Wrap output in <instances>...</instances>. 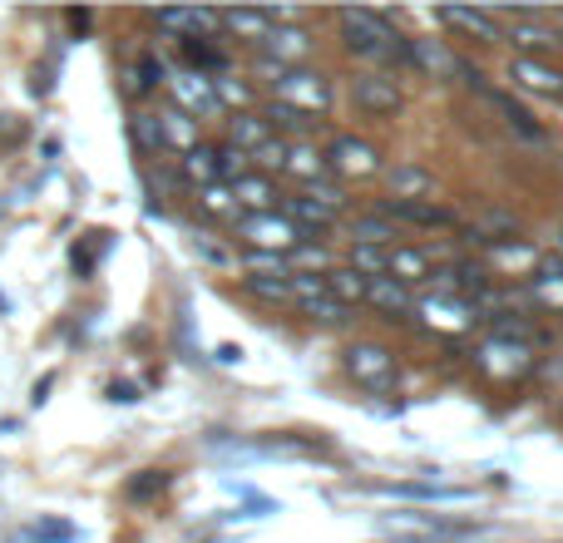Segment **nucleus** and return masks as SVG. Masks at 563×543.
<instances>
[{"label": "nucleus", "instance_id": "nucleus-37", "mask_svg": "<svg viewBox=\"0 0 563 543\" xmlns=\"http://www.w3.org/2000/svg\"><path fill=\"white\" fill-rule=\"evenodd\" d=\"M35 539H45V543H65V539H69V524H40V529H35Z\"/></svg>", "mask_w": 563, "mask_h": 543}, {"label": "nucleus", "instance_id": "nucleus-8", "mask_svg": "<svg viewBox=\"0 0 563 543\" xmlns=\"http://www.w3.org/2000/svg\"><path fill=\"white\" fill-rule=\"evenodd\" d=\"M263 55H273V59H282V65L297 69V59L311 55V35L307 30H297V25H273L263 35Z\"/></svg>", "mask_w": 563, "mask_h": 543}, {"label": "nucleus", "instance_id": "nucleus-21", "mask_svg": "<svg viewBox=\"0 0 563 543\" xmlns=\"http://www.w3.org/2000/svg\"><path fill=\"white\" fill-rule=\"evenodd\" d=\"M263 119H267V129H273V134H277V129L297 134V144L311 134V129H317V119L301 114V109H291V104H282V99H273V104H267V114H263Z\"/></svg>", "mask_w": 563, "mask_h": 543}, {"label": "nucleus", "instance_id": "nucleus-19", "mask_svg": "<svg viewBox=\"0 0 563 543\" xmlns=\"http://www.w3.org/2000/svg\"><path fill=\"white\" fill-rule=\"evenodd\" d=\"M327 297H336L341 307H356V301H366V277L361 272H351V267H331L327 272Z\"/></svg>", "mask_w": 563, "mask_h": 543}, {"label": "nucleus", "instance_id": "nucleus-6", "mask_svg": "<svg viewBox=\"0 0 563 543\" xmlns=\"http://www.w3.org/2000/svg\"><path fill=\"white\" fill-rule=\"evenodd\" d=\"M341 366H346V376H356L366 390L396 386V361H390V351H380V346H346Z\"/></svg>", "mask_w": 563, "mask_h": 543}, {"label": "nucleus", "instance_id": "nucleus-23", "mask_svg": "<svg viewBox=\"0 0 563 543\" xmlns=\"http://www.w3.org/2000/svg\"><path fill=\"white\" fill-rule=\"evenodd\" d=\"M287 168L291 174H301V184H321V178H327V158H321L311 144H291L287 148Z\"/></svg>", "mask_w": 563, "mask_h": 543}, {"label": "nucleus", "instance_id": "nucleus-36", "mask_svg": "<svg viewBox=\"0 0 563 543\" xmlns=\"http://www.w3.org/2000/svg\"><path fill=\"white\" fill-rule=\"evenodd\" d=\"M198 253H203V257H208V263H218V267H223V263H228L223 243H208V233H198Z\"/></svg>", "mask_w": 563, "mask_h": 543}, {"label": "nucleus", "instance_id": "nucleus-5", "mask_svg": "<svg viewBox=\"0 0 563 543\" xmlns=\"http://www.w3.org/2000/svg\"><path fill=\"white\" fill-rule=\"evenodd\" d=\"M277 99L291 109H301V114H311V119H321L331 109V89L317 69H287V75L277 79Z\"/></svg>", "mask_w": 563, "mask_h": 543}, {"label": "nucleus", "instance_id": "nucleus-31", "mask_svg": "<svg viewBox=\"0 0 563 543\" xmlns=\"http://www.w3.org/2000/svg\"><path fill=\"white\" fill-rule=\"evenodd\" d=\"M247 291H253V297H263V301H291L287 277H247Z\"/></svg>", "mask_w": 563, "mask_h": 543}, {"label": "nucleus", "instance_id": "nucleus-25", "mask_svg": "<svg viewBox=\"0 0 563 543\" xmlns=\"http://www.w3.org/2000/svg\"><path fill=\"white\" fill-rule=\"evenodd\" d=\"M223 25L238 30V35H247V40H263L267 30H273V15H267V10H228Z\"/></svg>", "mask_w": 563, "mask_h": 543}, {"label": "nucleus", "instance_id": "nucleus-35", "mask_svg": "<svg viewBox=\"0 0 563 543\" xmlns=\"http://www.w3.org/2000/svg\"><path fill=\"white\" fill-rule=\"evenodd\" d=\"M134 134H139V144H144V154H164V144H158V124H154V114H139Z\"/></svg>", "mask_w": 563, "mask_h": 543}, {"label": "nucleus", "instance_id": "nucleus-40", "mask_svg": "<svg viewBox=\"0 0 563 543\" xmlns=\"http://www.w3.org/2000/svg\"><path fill=\"white\" fill-rule=\"evenodd\" d=\"M218 543H223V539H218Z\"/></svg>", "mask_w": 563, "mask_h": 543}, {"label": "nucleus", "instance_id": "nucleus-28", "mask_svg": "<svg viewBox=\"0 0 563 543\" xmlns=\"http://www.w3.org/2000/svg\"><path fill=\"white\" fill-rule=\"evenodd\" d=\"M351 272H361V277H386V272H390V253H386V247H351Z\"/></svg>", "mask_w": 563, "mask_h": 543}, {"label": "nucleus", "instance_id": "nucleus-32", "mask_svg": "<svg viewBox=\"0 0 563 543\" xmlns=\"http://www.w3.org/2000/svg\"><path fill=\"white\" fill-rule=\"evenodd\" d=\"M247 272H253V277H282V272H287V257L282 253H247Z\"/></svg>", "mask_w": 563, "mask_h": 543}, {"label": "nucleus", "instance_id": "nucleus-26", "mask_svg": "<svg viewBox=\"0 0 563 543\" xmlns=\"http://www.w3.org/2000/svg\"><path fill=\"white\" fill-rule=\"evenodd\" d=\"M301 311H307L311 321H321V326H341V321H351V311L341 307L336 297H327V291H321V297H307V301H297Z\"/></svg>", "mask_w": 563, "mask_h": 543}, {"label": "nucleus", "instance_id": "nucleus-38", "mask_svg": "<svg viewBox=\"0 0 563 543\" xmlns=\"http://www.w3.org/2000/svg\"><path fill=\"white\" fill-rule=\"evenodd\" d=\"M539 272H544V277H554V281H563V257H544Z\"/></svg>", "mask_w": 563, "mask_h": 543}, {"label": "nucleus", "instance_id": "nucleus-16", "mask_svg": "<svg viewBox=\"0 0 563 543\" xmlns=\"http://www.w3.org/2000/svg\"><path fill=\"white\" fill-rule=\"evenodd\" d=\"M485 99H489V104H495V109H499V114H505V124H509V129H515V134H519V138H534V144H544V129H539V124H534V114H529V109H525V104H519V99L499 95V89H485Z\"/></svg>", "mask_w": 563, "mask_h": 543}, {"label": "nucleus", "instance_id": "nucleus-24", "mask_svg": "<svg viewBox=\"0 0 563 543\" xmlns=\"http://www.w3.org/2000/svg\"><path fill=\"white\" fill-rule=\"evenodd\" d=\"M509 40H515V45H519V49H534V55H544V49H554V45H563V40L554 35V30L534 25V20H515V30H509Z\"/></svg>", "mask_w": 563, "mask_h": 543}, {"label": "nucleus", "instance_id": "nucleus-15", "mask_svg": "<svg viewBox=\"0 0 563 543\" xmlns=\"http://www.w3.org/2000/svg\"><path fill=\"white\" fill-rule=\"evenodd\" d=\"M390 188H396V198H426V203H430V198H435V174H426V168H420V164H396V168H390Z\"/></svg>", "mask_w": 563, "mask_h": 543}, {"label": "nucleus", "instance_id": "nucleus-11", "mask_svg": "<svg viewBox=\"0 0 563 543\" xmlns=\"http://www.w3.org/2000/svg\"><path fill=\"white\" fill-rule=\"evenodd\" d=\"M158 124V144L164 148H198V119L188 114V109H164V114H154Z\"/></svg>", "mask_w": 563, "mask_h": 543}, {"label": "nucleus", "instance_id": "nucleus-18", "mask_svg": "<svg viewBox=\"0 0 563 543\" xmlns=\"http://www.w3.org/2000/svg\"><path fill=\"white\" fill-rule=\"evenodd\" d=\"M396 237H400V228L386 223L380 213L351 218V243H361V247H386V243H396Z\"/></svg>", "mask_w": 563, "mask_h": 543}, {"label": "nucleus", "instance_id": "nucleus-10", "mask_svg": "<svg viewBox=\"0 0 563 543\" xmlns=\"http://www.w3.org/2000/svg\"><path fill=\"white\" fill-rule=\"evenodd\" d=\"M273 129H267V119H257V114H233L228 119V148H238L243 158H253L263 144H273Z\"/></svg>", "mask_w": 563, "mask_h": 543}, {"label": "nucleus", "instance_id": "nucleus-29", "mask_svg": "<svg viewBox=\"0 0 563 543\" xmlns=\"http://www.w3.org/2000/svg\"><path fill=\"white\" fill-rule=\"evenodd\" d=\"M203 208H208V213H218V218H238V198H233V188H228V184L203 188Z\"/></svg>", "mask_w": 563, "mask_h": 543}, {"label": "nucleus", "instance_id": "nucleus-22", "mask_svg": "<svg viewBox=\"0 0 563 543\" xmlns=\"http://www.w3.org/2000/svg\"><path fill=\"white\" fill-rule=\"evenodd\" d=\"M238 198V208H257V213H267V203H273V184H267L263 174H243L238 184H228Z\"/></svg>", "mask_w": 563, "mask_h": 543}, {"label": "nucleus", "instance_id": "nucleus-17", "mask_svg": "<svg viewBox=\"0 0 563 543\" xmlns=\"http://www.w3.org/2000/svg\"><path fill=\"white\" fill-rule=\"evenodd\" d=\"M515 79L525 89H539V95L563 99V69H549V65H539V59H529V55L515 59Z\"/></svg>", "mask_w": 563, "mask_h": 543}, {"label": "nucleus", "instance_id": "nucleus-34", "mask_svg": "<svg viewBox=\"0 0 563 543\" xmlns=\"http://www.w3.org/2000/svg\"><path fill=\"white\" fill-rule=\"evenodd\" d=\"M158 489H168V475H164V469H148L144 479H134V485H129V495H134V499H154Z\"/></svg>", "mask_w": 563, "mask_h": 543}, {"label": "nucleus", "instance_id": "nucleus-2", "mask_svg": "<svg viewBox=\"0 0 563 543\" xmlns=\"http://www.w3.org/2000/svg\"><path fill=\"white\" fill-rule=\"evenodd\" d=\"M351 104H356V114L366 119H390L406 109V95H400V85L390 75H380V69H366V75H351L346 85Z\"/></svg>", "mask_w": 563, "mask_h": 543}, {"label": "nucleus", "instance_id": "nucleus-3", "mask_svg": "<svg viewBox=\"0 0 563 543\" xmlns=\"http://www.w3.org/2000/svg\"><path fill=\"white\" fill-rule=\"evenodd\" d=\"M238 237L253 243V253H282V247H307L317 237H307L297 223H287L282 213H243L238 218Z\"/></svg>", "mask_w": 563, "mask_h": 543}, {"label": "nucleus", "instance_id": "nucleus-14", "mask_svg": "<svg viewBox=\"0 0 563 543\" xmlns=\"http://www.w3.org/2000/svg\"><path fill=\"white\" fill-rule=\"evenodd\" d=\"M470 237H499V243H519V237H525V223H519L509 208H479L475 233H470Z\"/></svg>", "mask_w": 563, "mask_h": 543}, {"label": "nucleus", "instance_id": "nucleus-9", "mask_svg": "<svg viewBox=\"0 0 563 543\" xmlns=\"http://www.w3.org/2000/svg\"><path fill=\"white\" fill-rule=\"evenodd\" d=\"M366 301L376 311H386V317H410V311H416V297H410V287H400L396 277H371L366 281Z\"/></svg>", "mask_w": 563, "mask_h": 543}, {"label": "nucleus", "instance_id": "nucleus-7", "mask_svg": "<svg viewBox=\"0 0 563 543\" xmlns=\"http://www.w3.org/2000/svg\"><path fill=\"white\" fill-rule=\"evenodd\" d=\"M380 218L386 223H406V228H455V213L440 203H426V198H386L380 203Z\"/></svg>", "mask_w": 563, "mask_h": 543}, {"label": "nucleus", "instance_id": "nucleus-30", "mask_svg": "<svg viewBox=\"0 0 563 543\" xmlns=\"http://www.w3.org/2000/svg\"><path fill=\"white\" fill-rule=\"evenodd\" d=\"M184 55L194 59V65H203V69H223L228 65V55L223 49H213L208 40H184Z\"/></svg>", "mask_w": 563, "mask_h": 543}, {"label": "nucleus", "instance_id": "nucleus-39", "mask_svg": "<svg viewBox=\"0 0 563 543\" xmlns=\"http://www.w3.org/2000/svg\"><path fill=\"white\" fill-rule=\"evenodd\" d=\"M218 361H223V366H238V361H243V351H238V346H218Z\"/></svg>", "mask_w": 563, "mask_h": 543}, {"label": "nucleus", "instance_id": "nucleus-4", "mask_svg": "<svg viewBox=\"0 0 563 543\" xmlns=\"http://www.w3.org/2000/svg\"><path fill=\"white\" fill-rule=\"evenodd\" d=\"M321 158H327V174H341V178H376L380 174L376 144H366V138H356V134H336Z\"/></svg>", "mask_w": 563, "mask_h": 543}, {"label": "nucleus", "instance_id": "nucleus-1", "mask_svg": "<svg viewBox=\"0 0 563 543\" xmlns=\"http://www.w3.org/2000/svg\"><path fill=\"white\" fill-rule=\"evenodd\" d=\"M336 25H341V35H346L351 55H371V59H380V65L410 59V40L396 35V30H390V15H380V10L346 5V10H336Z\"/></svg>", "mask_w": 563, "mask_h": 543}, {"label": "nucleus", "instance_id": "nucleus-13", "mask_svg": "<svg viewBox=\"0 0 563 543\" xmlns=\"http://www.w3.org/2000/svg\"><path fill=\"white\" fill-rule=\"evenodd\" d=\"M440 20L455 30H465V35L475 40H499V25H495V10H470V5H445L440 10Z\"/></svg>", "mask_w": 563, "mask_h": 543}, {"label": "nucleus", "instance_id": "nucleus-20", "mask_svg": "<svg viewBox=\"0 0 563 543\" xmlns=\"http://www.w3.org/2000/svg\"><path fill=\"white\" fill-rule=\"evenodd\" d=\"M386 277H396L400 287H410V281H430V257L416 253V247H396V253H390Z\"/></svg>", "mask_w": 563, "mask_h": 543}, {"label": "nucleus", "instance_id": "nucleus-12", "mask_svg": "<svg viewBox=\"0 0 563 543\" xmlns=\"http://www.w3.org/2000/svg\"><path fill=\"white\" fill-rule=\"evenodd\" d=\"M282 218H287V223H297L301 233L307 237H327V228L336 223V213H327V208L321 203H311V198H287V203H282Z\"/></svg>", "mask_w": 563, "mask_h": 543}, {"label": "nucleus", "instance_id": "nucleus-33", "mask_svg": "<svg viewBox=\"0 0 563 543\" xmlns=\"http://www.w3.org/2000/svg\"><path fill=\"white\" fill-rule=\"evenodd\" d=\"M253 164L263 168V174H277V168H287V144H282V138H273V144H263L253 154Z\"/></svg>", "mask_w": 563, "mask_h": 543}, {"label": "nucleus", "instance_id": "nucleus-27", "mask_svg": "<svg viewBox=\"0 0 563 543\" xmlns=\"http://www.w3.org/2000/svg\"><path fill=\"white\" fill-rule=\"evenodd\" d=\"M184 174H188V178H198V184H203V188H213V184H218V148H208V144L188 148V164H184Z\"/></svg>", "mask_w": 563, "mask_h": 543}]
</instances>
